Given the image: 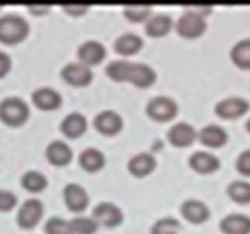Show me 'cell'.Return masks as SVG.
Here are the masks:
<instances>
[{
	"instance_id": "1",
	"label": "cell",
	"mask_w": 250,
	"mask_h": 234,
	"mask_svg": "<svg viewBox=\"0 0 250 234\" xmlns=\"http://www.w3.org/2000/svg\"><path fill=\"white\" fill-rule=\"evenodd\" d=\"M107 75L115 82H129L137 88H148L155 83L156 73L150 65L129 61H113L107 65Z\"/></svg>"
},
{
	"instance_id": "6",
	"label": "cell",
	"mask_w": 250,
	"mask_h": 234,
	"mask_svg": "<svg viewBox=\"0 0 250 234\" xmlns=\"http://www.w3.org/2000/svg\"><path fill=\"white\" fill-rule=\"evenodd\" d=\"M177 107L175 101H172L167 96H156L147 104V115L155 121H169L177 115Z\"/></svg>"
},
{
	"instance_id": "29",
	"label": "cell",
	"mask_w": 250,
	"mask_h": 234,
	"mask_svg": "<svg viewBox=\"0 0 250 234\" xmlns=\"http://www.w3.org/2000/svg\"><path fill=\"white\" fill-rule=\"evenodd\" d=\"M70 225L74 234H94L97 231V226H99L93 217H83V215L72 218Z\"/></svg>"
},
{
	"instance_id": "13",
	"label": "cell",
	"mask_w": 250,
	"mask_h": 234,
	"mask_svg": "<svg viewBox=\"0 0 250 234\" xmlns=\"http://www.w3.org/2000/svg\"><path fill=\"white\" fill-rule=\"evenodd\" d=\"M196 137H198L196 129H194L191 125H188V123H184V121L174 125L167 132L169 142L174 147H179V149H184V147L191 145Z\"/></svg>"
},
{
	"instance_id": "12",
	"label": "cell",
	"mask_w": 250,
	"mask_h": 234,
	"mask_svg": "<svg viewBox=\"0 0 250 234\" xmlns=\"http://www.w3.org/2000/svg\"><path fill=\"white\" fill-rule=\"evenodd\" d=\"M32 102L34 106L43 110V112H51V110H56L61 107V104H62V97L61 94L53 88H39L32 92Z\"/></svg>"
},
{
	"instance_id": "36",
	"label": "cell",
	"mask_w": 250,
	"mask_h": 234,
	"mask_svg": "<svg viewBox=\"0 0 250 234\" xmlns=\"http://www.w3.org/2000/svg\"><path fill=\"white\" fill-rule=\"evenodd\" d=\"M27 10L32 11L34 15H45L48 10H50V7L48 5H27Z\"/></svg>"
},
{
	"instance_id": "38",
	"label": "cell",
	"mask_w": 250,
	"mask_h": 234,
	"mask_svg": "<svg viewBox=\"0 0 250 234\" xmlns=\"http://www.w3.org/2000/svg\"><path fill=\"white\" fill-rule=\"evenodd\" d=\"M2 8H3V5H2V3H0V10H2Z\"/></svg>"
},
{
	"instance_id": "2",
	"label": "cell",
	"mask_w": 250,
	"mask_h": 234,
	"mask_svg": "<svg viewBox=\"0 0 250 234\" xmlns=\"http://www.w3.org/2000/svg\"><path fill=\"white\" fill-rule=\"evenodd\" d=\"M29 35V24L20 15H3L0 18V42L16 45Z\"/></svg>"
},
{
	"instance_id": "23",
	"label": "cell",
	"mask_w": 250,
	"mask_h": 234,
	"mask_svg": "<svg viewBox=\"0 0 250 234\" xmlns=\"http://www.w3.org/2000/svg\"><path fill=\"white\" fill-rule=\"evenodd\" d=\"M170 27H172V20L167 15H155L147 20V24H145V32H147L150 37H164L169 34Z\"/></svg>"
},
{
	"instance_id": "18",
	"label": "cell",
	"mask_w": 250,
	"mask_h": 234,
	"mask_svg": "<svg viewBox=\"0 0 250 234\" xmlns=\"http://www.w3.org/2000/svg\"><path fill=\"white\" fill-rule=\"evenodd\" d=\"M86 129H88V121L82 113H78V112L69 113L62 120V123H61V131H62V134L69 139L80 137V135L86 132Z\"/></svg>"
},
{
	"instance_id": "37",
	"label": "cell",
	"mask_w": 250,
	"mask_h": 234,
	"mask_svg": "<svg viewBox=\"0 0 250 234\" xmlns=\"http://www.w3.org/2000/svg\"><path fill=\"white\" fill-rule=\"evenodd\" d=\"M247 131L250 132V118H249V121H247Z\"/></svg>"
},
{
	"instance_id": "5",
	"label": "cell",
	"mask_w": 250,
	"mask_h": 234,
	"mask_svg": "<svg viewBox=\"0 0 250 234\" xmlns=\"http://www.w3.org/2000/svg\"><path fill=\"white\" fill-rule=\"evenodd\" d=\"M175 29L180 37L184 39H198L206 32V20L203 15H198L194 11H185L179 18L175 24Z\"/></svg>"
},
{
	"instance_id": "35",
	"label": "cell",
	"mask_w": 250,
	"mask_h": 234,
	"mask_svg": "<svg viewBox=\"0 0 250 234\" xmlns=\"http://www.w3.org/2000/svg\"><path fill=\"white\" fill-rule=\"evenodd\" d=\"M11 70V58L7 53L0 51V78H3Z\"/></svg>"
},
{
	"instance_id": "15",
	"label": "cell",
	"mask_w": 250,
	"mask_h": 234,
	"mask_svg": "<svg viewBox=\"0 0 250 234\" xmlns=\"http://www.w3.org/2000/svg\"><path fill=\"white\" fill-rule=\"evenodd\" d=\"M46 159L50 161L53 166H65L72 161V149L67 145L64 140H53V142L48 144L46 150H45Z\"/></svg>"
},
{
	"instance_id": "30",
	"label": "cell",
	"mask_w": 250,
	"mask_h": 234,
	"mask_svg": "<svg viewBox=\"0 0 250 234\" xmlns=\"http://www.w3.org/2000/svg\"><path fill=\"white\" fill-rule=\"evenodd\" d=\"M45 233L46 234H74L70 220L61 218V217H51L45 223Z\"/></svg>"
},
{
	"instance_id": "17",
	"label": "cell",
	"mask_w": 250,
	"mask_h": 234,
	"mask_svg": "<svg viewBox=\"0 0 250 234\" xmlns=\"http://www.w3.org/2000/svg\"><path fill=\"white\" fill-rule=\"evenodd\" d=\"M188 164H190L193 170L199 172V174H210V172L218 169L220 159L209 151H194L188 159Z\"/></svg>"
},
{
	"instance_id": "26",
	"label": "cell",
	"mask_w": 250,
	"mask_h": 234,
	"mask_svg": "<svg viewBox=\"0 0 250 234\" xmlns=\"http://www.w3.org/2000/svg\"><path fill=\"white\" fill-rule=\"evenodd\" d=\"M231 61L241 69H250V39L236 43L231 50Z\"/></svg>"
},
{
	"instance_id": "7",
	"label": "cell",
	"mask_w": 250,
	"mask_h": 234,
	"mask_svg": "<svg viewBox=\"0 0 250 234\" xmlns=\"http://www.w3.org/2000/svg\"><path fill=\"white\" fill-rule=\"evenodd\" d=\"M61 75H62L65 83H69L70 86H77V88L88 86L93 80V72L88 65L82 63H70L64 65L62 70H61Z\"/></svg>"
},
{
	"instance_id": "4",
	"label": "cell",
	"mask_w": 250,
	"mask_h": 234,
	"mask_svg": "<svg viewBox=\"0 0 250 234\" xmlns=\"http://www.w3.org/2000/svg\"><path fill=\"white\" fill-rule=\"evenodd\" d=\"M43 211L45 209H43V204H42V201L35 198L24 201L16 213L18 225H20V228H22V230H32V228H35L40 223Z\"/></svg>"
},
{
	"instance_id": "24",
	"label": "cell",
	"mask_w": 250,
	"mask_h": 234,
	"mask_svg": "<svg viewBox=\"0 0 250 234\" xmlns=\"http://www.w3.org/2000/svg\"><path fill=\"white\" fill-rule=\"evenodd\" d=\"M78 161H80V166L86 172H97L104 168V164H105V156H104V153L97 149H86L82 151Z\"/></svg>"
},
{
	"instance_id": "14",
	"label": "cell",
	"mask_w": 250,
	"mask_h": 234,
	"mask_svg": "<svg viewBox=\"0 0 250 234\" xmlns=\"http://www.w3.org/2000/svg\"><path fill=\"white\" fill-rule=\"evenodd\" d=\"M78 59H80V63L84 64V65H96L104 61L105 58V48H104L102 43L96 42V40H88L80 45L78 48Z\"/></svg>"
},
{
	"instance_id": "33",
	"label": "cell",
	"mask_w": 250,
	"mask_h": 234,
	"mask_svg": "<svg viewBox=\"0 0 250 234\" xmlns=\"http://www.w3.org/2000/svg\"><path fill=\"white\" fill-rule=\"evenodd\" d=\"M236 169L239 170V174L249 177L250 175V150L242 151L236 159Z\"/></svg>"
},
{
	"instance_id": "22",
	"label": "cell",
	"mask_w": 250,
	"mask_h": 234,
	"mask_svg": "<svg viewBox=\"0 0 250 234\" xmlns=\"http://www.w3.org/2000/svg\"><path fill=\"white\" fill-rule=\"evenodd\" d=\"M115 51L123 54V56H131L140 51V48L144 46V42L136 34H123L115 40Z\"/></svg>"
},
{
	"instance_id": "31",
	"label": "cell",
	"mask_w": 250,
	"mask_h": 234,
	"mask_svg": "<svg viewBox=\"0 0 250 234\" xmlns=\"http://www.w3.org/2000/svg\"><path fill=\"white\" fill-rule=\"evenodd\" d=\"M180 223L172 217H163L151 226V234H179Z\"/></svg>"
},
{
	"instance_id": "8",
	"label": "cell",
	"mask_w": 250,
	"mask_h": 234,
	"mask_svg": "<svg viewBox=\"0 0 250 234\" xmlns=\"http://www.w3.org/2000/svg\"><path fill=\"white\" fill-rule=\"evenodd\" d=\"M93 218L97 225L115 228L123 221V212L113 202H99L93 211Z\"/></svg>"
},
{
	"instance_id": "16",
	"label": "cell",
	"mask_w": 250,
	"mask_h": 234,
	"mask_svg": "<svg viewBox=\"0 0 250 234\" xmlns=\"http://www.w3.org/2000/svg\"><path fill=\"white\" fill-rule=\"evenodd\" d=\"M156 168V159L151 153H137L134 155L129 163H127V170L131 172L134 177H145L151 174Z\"/></svg>"
},
{
	"instance_id": "20",
	"label": "cell",
	"mask_w": 250,
	"mask_h": 234,
	"mask_svg": "<svg viewBox=\"0 0 250 234\" xmlns=\"http://www.w3.org/2000/svg\"><path fill=\"white\" fill-rule=\"evenodd\" d=\"M225 234H250V217L244 213H229L220 221Z\"/></svg>"
},
{
	"instance_id": "11",
	"label": "cell",
	"mask_w": 250,
	"mask_h": 234,
	"mask_svg": "<svg viewBox=\"0 0 250 234\" xmlns=\"http://www.w3.org/2000/svg\"><path fill=\"white\" fill-rule=\"evenodd\" d=\"M94 128L104 135H115L123 128V118L113 110H104L94 118Z\"/></svg>"
},
{
	"instance_id": "27",
	"label": "cell",
	"mask_w": 250,
	"mask_h": 234,
	"mask_svg": "<svg viewBox=\"0 0 250 234\" xmlns=\"http://www.w3.org/2000/svg\"><path fill=\"white\" fill-rule=\"evenodd\" d=\"M227 193L237 204H247L250 202V183L246 180H234L228 185Z\"/></svg>"
},
{
	"instance_id": "10",
	"label": "cell",
	"mask_w": 250,
	"mask_h": 234,
	"mask_svg": "<svg viewBox=\"0 0 250 234\" xmlns=\"http://www.w3.org/2000/svg\"><path fill=\"white\" fill-rule=\"evenodd\" d=\"M64 202L72 212H83L89 204L88 191L82 187V185L69 183L64 188Z\"/></svg>"
},
{
	"instance_id": "19",
	"label": "cell",
	"mask_w": 250,
	"mask_h": 234,
	"mask_svg": "<svg viewBox=\"0 0 250 234\" xmlns=\"http://www.w3.org/2000/svg\"><path fill=\"white\" fill-rule=\"evenodd\" d=\"M198 137L201 140V144H204L206 147H210V149H220L228 140V134L222 126L217 125H209L204 126L199 131Z\"/></svg>"
},
{
	"instance_id": "32",
	"label": "cell",
	"mask_w": 250,
	"mask_h": 234,
	"mask_svg": "<svg viewBox=\"0 0 250 234\" xmlns=\"http://www.w3.org/2000/svg\"><path fill=\"white\" fill-rule=\"evenodd\" d=\"M18 204V196L10 190H0V212L13 211Z\"/></svg>"
},
{
	"instance_id": "34",
	"label": "cell",
	"mask_w": 250,
	"mask_h": 234,
	"mask_svg": "<svg viewBox=\"0 0 250 234\" xmlns=\"http://www.w3.org/2000/svg\"><path fill=\"white\" fill-rule=\"evenodd\" d=\"M62 10L69 15L80 16V15H84L89 10V5H70L69 3V5H62Z\"/></svg>"
},
{
	"instance_id": "9",
	"label": "cell",
	"mask_w": 250,
	"mask_h": 234,
	"mask_svg": "<svg viewBox=\"0 0 250 234\" xmlns=\"http://www.w3.org/2000/svg\"><path fill=\"white\" fill-rule=\"evenodd\" d=\"M249 102L242 97H228L220 102H217L215 113L225 120H234L249 112Z\"/></svg>"
},
{
	"instance_id": "21",
	"label": "cell",
	"mask_w": 250,
	"mask_h": 234,
	"mask_svg": "<svg viewBox=\"0 0 250 234\" xmlns=\"http://www.w3.org/2000/svg\"><path fill=\"white\" fill-rule=\"evenodd\" d=\"M182 215L191 223H203V221L209 218L210 211L203 201L188 199L182 204Z\"/></svg>"
},
{
	"instance_id": "28",
	"label": "cell",
	"mask_w": 250,
	"mask_h": 234,
	"mask_svg": "<svg viewBox=\"0 0 250 234\" xmlns=\"http://www.w3.org/2000/svg\"><path fill=\"white\" fill-rule=\"evenodd\" d=\"M123 13L129 21L132 22H140L145 21L150 18L151 13V5H145V3H131V5H125Z\"/></svg>"
},
{
	"instance_id": "25",
	"label": "cell",
	"mask_w": 250,
	"mask_h": 234,
	"mask_svg": "<svg viewBox=\"0 0 250 234\" xmlns=\"http://www.w3.org/2000/svg\"><path fill=\"white\" fill-rule=\"evenodd\" d=\"M21 187L29 193H40L48 187V180L39 170H27L21 177Z\"/></svg>"
},
{
	"instance_id": "3",
	"label": "cell",
	"mask_w": 250,
	"mask_h": 234,
	"mask_svg": "<svg viewBox=\"0 0 250 234\" xmlns=\"http://www.w3.org/2000/svg\"><path fill=\"white\" fill-rule=\"evenodd\" d=\"M30 110L21 97H7L0 102V120L7 126H21L29 120Z\"/></svg>"
}]
</instances>
